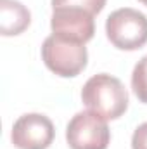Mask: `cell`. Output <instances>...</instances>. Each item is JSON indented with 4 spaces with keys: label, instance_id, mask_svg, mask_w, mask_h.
I'll return each instance as SVG.
<instances>
[{
    "label": "cell",
    "instance_id": "cell-1",
    "mask_svg": "<svg viewBox=\"0 0 147 149\" xmlns=\"http://www.w3.org/2000/svg\"><path fill=\"white\" fill-rule=\"evenodd\" d=\"M81 101L88 111L104 120H118L128 109V92L119 78L107 73L94 74L81 90Z\"/></svg>",
    "mask_w": 147,
    "mask_h": 149
},
{
    "label": "cell",
    "instance_id": "cell-2",
    "mask_svg": "<svg viewBox=\"0 0 147 149\" xmlns=\"http://www.w3.org/2000/svg\"><path fill=\"white\" fill-rule=\"evenodd\" d=\"M42 59L45 66L62 78H73L87 68L88 52L85 43L69 42L55 35H50L43 40Z\"/></svg>",
    "mask_w": 147,
    "mask_h": 149
},
{
    "label": "cell",
    "instance_id": "cell-3",
    "mask_svg": "<svg viewBox=\"0 0 147 149\" xmlns=\"http://www.w3.org/2000/svg\"><path fill=\"white\" fill-rule=\"evenodd\" d=\"M106 35L119 50H137L147 43V17L137 9L123 7L111 12L106 21Z\"/></svg>",
    "mask_w": 147,
    "mask_h": 149
},
{
    "label": "cell",
    "instance_id": "cell-4",
    "mask_svg": "<svg viewBox=\"0 0 147 149\" xmlns=\"http://www.w3.org/2000/svg\"><path fill=\"white\" fill-rule=\"evenodd\" d=\"M66 141L71 149H107L111 141L107 120L92 111L76 113L68 123Z\"/></svg>",
    "mask_w": 147,
    "mask_h": 149
},
{
    "label": "cell",
    "instance_id": "cell-5",
    "mask_svg": "<svg viewBox=\"0 0 147 149\" xmlns=\"http://www.w3.org/2000/svg\"><path fill=\"white\" fill-rule=\"evenodd\" d=\"M55 135L54 123L49 116L28 113L19 116L12 125V144L17 149H47Z\"/></svg>",
    "mask_w": 147,
    "mask_h": 149
},
{
    "label": "cell",
    "instance_id": "cell-6",
    "mask_svg": "<svg viewBox=\"0 0 147 149\" xmlns=\"http://www.w3.org/2000/svg\"><path fill=\"white\" fill-rule=\"evenodd\" d=\"M50 28L55 37L87 43L94 38L95 21L90 12L81 9H55L50 17Z\"/></svg>",
    "mask_w": 147,
    "mask_h": 149
},
{
    "label": "cell",
    "instance_id": "cell-7",
    "mask_svg": "<svg viewBox=\"0 0 147 149\" xmlns=\"http://www.w3.org/2000/svg\"><path fill=\"white\" fill-rule=\"evenodd\" d=\"M31 23V14L17 0H0V33L14 37L23 33Z\"/></svg>",
    "mask_w": 147,
    "mask_h": 149
},
{
    "label": "cell",
    "instance_id": "cell-8",
    "mask_svg": "<svg viewBox=\"0 0 147 149\" xmlns=\"http://www.w3.org/2000/svg\"><path fill=\"white\" fill-rule=\"evenodd\" d=\"M132 88L140 102L147 104V56H144L133 68Z\"/></svg>",
    "mask_w": 147,
    "mask_h": 149
},
{
    "label": "cell",
    "instance_id": "cell-9",
    "mask_svg": "<svg viewBox=\"0 0 147 149\" xmlns=\"http://www.w3.org/2000/svg\"><path fill=\"white\" fill-rule=\"evenodd\" d=\"M106 5V0H52V10L55 9H81L92 16L99 14Z\"/></svg>",
    "mask_w": 147,
    "mask_h": 149
},
{
    "label": "cell",
    "instance_id": "cell-10",
    "mask_svg": "<svg viewBox=\"0 0 147 149\" xmlns=\"http://www.w3.org/2000/svg\"><path fill=\"white\" fill-rule=\"evenodd\" d=\"M132 149H147V121L135 128L132 135Z\"/></svg>",
    "mask_w": 147,
    "mask_h": 149
},
{
    "label": "cell",
    "instance_id": "cell-11",
    "mask_svg": "<svg viewBox=\"0 0 147 149\" xmlns=\"http://www.w3.org/2000/svg\"><path fill=\"white\" fill-rule=\"evenodd\" d=\"M139 2H142V3H144V5H147V0H139Z\"/></svg>",
    "mask_w": 147,
    "mask_h": 149
}]
</instances>
